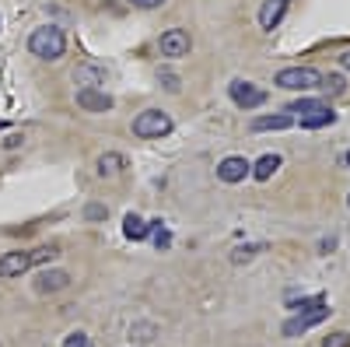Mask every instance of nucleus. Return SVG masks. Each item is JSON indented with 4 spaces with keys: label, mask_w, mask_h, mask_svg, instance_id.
Wrapping results in <instances>:
<instances>
[{
    "label": "nucleus",
    "mask_w": 350,
    "mask_h": 347,
    "mask_svg": "<svg viewBox=\"0 0 350 347\" xmlns=\"http://www.w3.org/2000/svg\"><path fill=\"white\" fill-rule=\"evenodd\" d=\"M319 81H323V74L315 67H284L273 77V84L284 92H312V88H319Z\"/></svg>",
    "instance_id": "obj_3"
},
{
    "label": "nucleus",
    "mask_w": 350,
    "mask_h": 347,
    "mask_svg": "<svg viewBox=\"0 0 350 347\" xmlns=\"http://www.w3.org/2000/svg\"><path fill=\"white\" fill-rule=\"evenodd\" d=\"M105 67H98V64H77L74 67V81L81 84V88H102L105 84Z\"/></svg>",
    "instance_id": "obj_10"
},
{
    "label": "nucleus",
    "mask_w": 350,
    "mask_h": 347,
    "mask_svg": "<svg viewBox=\"0 0 350 347\" xmlns=\"http://www.w3.org/2000/svg\"><path fill=\"white\" fill-rule=\"evenodd\" d=\"M28 53L39 56V60L56 64V60H60V56L67 53V36H64V28H56V25L36 28V32L28 36Z\"/></svg>",
    "instance_id": "obj_1"
},
{
    "label": "nucleus",
    "mask_w": 350,
    "mask_h": 347,
    "mask_svg": "<svg viewBox=\"0 0 350 347\" xmlns=\"http://www.w3.org/2000/svg\"><path fill=\"white\" fill-rule=\"evenodd\" d=\"M319 88H323L326 95H343V92H347V81H343L340 74H326L323 81H319Z\"/></svg>",
    "instance_id": "obj_18"
},
{
    "label": "nucleus",
    "mask_w": 350,
    "mask_h": 347,
    "mask_svg": "<svg viewBox=\"0 0 350 347\" xmlns=\"http://www.w3.org/2000/svg\"><path fill=\"white\" fill-rule=\"evenodd\" d=\"M95 168H98L102 179H112V176H120V172L126 168V158H123L120 151H105V155L95 162Z\"/></svg>",
    "instance_id": "obj_14"
},
{
    "label": "nucleus",
    "mask_w": 350,
    "mask_h": 347,
    "mask_svg": "<svg viewBox=\"0 0 350 347\" xmlns=\"http://www.w3.org/2000/svg\"><path fill=\"white\" fill-rule=\"evenodd\" d=\"M28 270H32V253L14 249V253L0 256V277H21V274H28Z\"/></svg>",
    "instance_id": "obj_8"
},
{
    "label": "nucleus",
    "mask_w": 350,
    "mask_h": 347,
    "mask_svg": "<svg viewBox=\"0 0 350 347\" xmlns=\"http://www.w3.org/2000/svg\"><path fill=\"white\" fill-rule=\"evenodd\" d=\"M189 49H193V39L186 28H168L158 39V53L168 56V60H183V56H189Z\"/></svg>",
    "instance_id": "obj_5"
},
{
    "label": "nucleus",
    "mask_w": 350,
    "mask_h": 347,
    "mask_svg": "<svg viewBox=\"0 0 350 347\" xmlns=\"http://www.w3.org/2000/svg\"><path fill=\"white\" fill-rule=\"evenodd\" d=\"M249 172H252V165H249L245 158L231 155V158H224V162L217 165V179H221V183H242Z\"/></svg>",
    "instance_id": "obj_9"
},
{
    "label": "nucleus",
    "mask_w": 350,
    "mask_h": 347,
    "mask_svg": "<svg viewBox=\"0 0 350 347\" xmlns=\"http://www.w3.org/2000/svg\"><path fill=\"white\" fill-rule=\"evenodd\" d=\"M228 95H231V102H235L239 109H245V112H252V109H259L262 102H267V92L256 88L252 81H242V77H235V81L228 84Z\"/></svg>",
    "instance_id": "obj_4"
},
{
    "label": "nucleus",
    "mask_w": 350,
    "mask_h": 347,
    "mask_svg": "<svg viewBox=\"0 0 350 347\" xmlns=\"http://www.w3.org/2000/svg\"><path fill=\"white\" fill-rule=\"evenodd\" d=\"M347 165H350V151H347Z\"/></svg>",
    "instance_id": "obj_32"
},
{
    "label": "nucleus",
    "mask_w": 350,
    "mask_h": 347,
    "mask_svg": "<svg viewBox=\"0 0 350 347\" xmlns=\"http://www.w3.org/2000/svg\"><path fill=\"white\" fill-rule=\"evenodd\" d=\"M77 105L84 112H109L116 102L105 88H77Z\"/></svg>",
    "instance_id": "obj_7"
},
{
    "label": "nucleus",
    "mask_w": 350,
    "mask_h": 347,
    "mask_svg": "<svg viewBox=\"0 0 350 347\" xmlns=\"http://www.w3.org/2000/svg\"><path fill=\"white\" fill-rule=\"evenodd\" d=\"M323 347H350V333L336 330V333H329V337L323 340Z\"/></svg>",
    "instance_id": "obj_24"
},
{
    "label": "nucleus",
    "mask_w": 350,
    "mask_h": 347,
    "mask_svg": "<svg viewBox=\"0 0 350 347\" xmlns=\"http://www.w3.org/2000/svg\"><path fill=\"white\" fill-rule=\"evenodd\" d=\"M123 235L130 239V242H144L151 235V221H144L140 214H126V221H123Z\"/></svg>",
    "instance_id": "obj_15"
},
{
    "label": "nucleus",
    "mask_w": 350,
    "mask_h": 347,
    "mask_svg": "<svg viewBox=\"0 0 350 347\" xmlns=\"http://www.w3.org/2000/svg\"><path fill=\"white\" fill-rule=\"evenodd\" d=\"M158 81L165 84V88H168V92H179V77H175L172 70H165V74H158Z\"/></svg>",
    "instance_id": "obj_25"
},
{
    "label": "nucleus",
    "mask_w": 350,
    "mask_h": 347,
    "mask_svg": "<svg viewBox=\"0 0 350 347\" xmlns=\"http://www.w3.org/2000/svg\"><path fill=\"white\" fill-rule=\"evenodd\" d=\"M340 64H343V67H347V70H350V49H347V53H343V56H340Z\"/></svg>",
    "instance_id": "obj_30"
},
{
    "label": "nucleus",
    "mask_w": 350,
    "mask_h": 347,
    "mask_svg": "<svg viewBox=\"0 0 350 347\" xmlns=\"http://www.w3.org/2000/svg\"><path fill=\"white\" fill-rule=\"evenodd\" d=\"M298 123L305 127V130H319V127H329V123H336V112L326 105V102H319L312 112H305V116H298Z\"/></svg>",
    "instance_id": "obj_12"
},
{
    "label": "nucleus",
    "mask_w": 350,
    "mask_h": 347,
    "mask_svg": "<svg viewBox=\"0 0 350 347\" xmlns=\"http://www.w3.org/2000/svg\"><path fill=\"white\" fill-rule=\"evenodd\" d=\"M4 127H8V123H4V120H0V130H4Z\"/></svg>",
    "instance_id": "obj_31"
},
{
    "label": "nucleus",
    "mask_w": 350,
    "mask_h": 347,
    "mask_svg": "<svg viewBox=\"0 0 350 347\" xmlns=\"http://www.w3.org/2000/svg\"><path fill=\"white\" fill-rule=\"evenodd\" d=\"M84 214H88V221H102L109 211H105L102 204H88V211H84Z\"/></svg>",
    "instance_id": "obj_27"
},
{
    "label": "nucleus",
    "mask_w": 350,
    "mask_h": 347,
    "mask_svg": "<svg viewBox=\"0 0 350 347\" xmlns=\"http://www.w3.org/2000/svg\"><path fill=\"white\" fill-rule=\"evenodd\" d=\"M347 204H350V200H347Z\"/></svg>",
    "instance_id": "obj_33"
},
{
    "label": "nucleus",
    "mask_w": 350,
    "mask_h": 347,
    "mask_svg": "<svg viewBox=\"0 0 350 347\" xmlns=\"http://www.w3.org/2000/svg\"><path fill=\"white\" fill-rule=\"evenodd\" d=\"M64 347H92V340H88L84 333H70V337L64 340Z\"/></svg>",
    "instance_id": "obj_26"
},
{
    "label": "nucleus",
    "mask_w": 350,
    "mask_h": 347,
    "mask_svg": "<svg viewBox=\"0 0 350 347\" xmlns=\"http://www.w3.org/2000/svg\"><path fill=\"white\" fill-rule=\"evenodd\" d=\"M329 316V309H326V302H319V305H312V309H301L295 320H287L284 323V337H298V333H305V330H312V326H319Z\"/></svg>",
    "instance_id": "obj_6"
},
{
    "label": "nucleus",
    "mask_w": 350,
    "mask_h": 347,
    "mask_svg": "<svg viewBox=\"0 0 350 347\" xmlns=\"http://www.w3.org/2000/svg\"><path fill=\"white\" fill-rule=\"evenodd\" d=\"M291 123H295V116L291 112H277V116H256L252 120V130L262 133V130H287Z\"/></svg>",
    "instance_id": "obj_16"
},
{
    "label": "nucleus",
    "mask_w": 350,
    "mask_h": 347,
    "mask_svg": "<svg viewBox=\"0 0 350 347\" xmlns=\"http://www.w3.org/2000/svg\"><path fill=\"white\" fill-rule=\"evenodd\" d=\"M56 256H60V253H56V246H42V249L32 253V267L36 264H49V259H56Z\"/></svg>",
    "instance_id": "obj_23"
},
{
    "label": "nucleus",
    "mask_w": 350,
    "mask_h": 347,
    "mask_svg": "<svg viewBox=\"0 0 350 347\" xmlns=\"http://www.w3.org/2000/svg\"><path fill=\"white\" fill-rule=\"evenodd\" d=\"M133 8H140V11H151V8H161L165 0H130Z\"/></svg>",
    "instance_id": "obj_28"
},
{
    "label": "nucleus",
    "mask_w": 350,
    "mask_h": 347,
    "mask_svg": "<svg viewBox=\"0 0 350 347\" xmlns=\"http://www.w3.org/2000/svg\"><path fill=\"white\" fill-rule=\"evenodd\" d=\"M70 284V274L67 270H42L39 281H36V292L39 295H53V292H64Z\"/></svg>",
    "instance_id": "obj_11"
},
{
    "label": "nucleus",
    "mask_w": 350,
    "mask_h": 347,
    "mask_svg": "<svg viewBox=\"0 0 350 347\" xmlns=\"http://www.w3.org/2000/svg\"><path fill=\"white\" fill-rule=\"evenodd\" d=\"M151 235H154V246L158 249H168L172 246V235H168V228H161V221H151Z\"/></svg>",
    "instance_id": "obj_20"
},
{
    "label": "nucleus",
    "mask_w": 350,
    "mask_h": 347,
    "mask_svg": "<svg viewBox=\"0 0 350 347\" xmlns=\"http://www.w3.org/2000/svg\"><path fill=\"white\" fill-rule=\"evenodd\" d=\"M315 105H319V99H298V102H291V105H287V112H291V116H295V120H298V116L312 112Z\"/></svg>",
    "instance_id": "obj_19"
},
{
    "label": "nucleus",
    "mask_w": 350,
    "mask_h": 347,
    "mask_svg": "<svg viewBox=\"0 0 350 347\" xmlns=\"http://www.w3.org/2000/svg\"><path fill=\"white\" fill-rule=\"evenodd\" d=\"M130 337H133L137 344H148V340H154V326H151V323H140V326L130 330Z\"/></svg>",
    "instance_id": "obj_21"
},
{
    "label": "nucleus",
    "mask_w": 350,
    "mask_h": 347,
    "mask_svg": "<svg viewBox=\"0 0 350 347\" xmlns=\"http://www.w3.org/2000/svg\"><path fill=\"white\" fill-rule=\"evenodd\" d=\"M277 168H280V155H262V158L252 165V176H256L259 183H267Z\"/></svg>",
    "instance_id": "obj_17"
},
{
    "label": "nucleus",
    "mask_w": 350,
    "mask_h": 347,
    "mask_svg": "<svg viewBox=\"0 0 350 347\" xmlns=\"http://www.w3.org/2000/svg\"><path fill=\"white\" fill-rule=\"evenodd\" d=\"M287 11V0H262V8H259V28H267V32H273V28L280 25Z\"/></svg>",
    "instance_id": "obj_13"
},
{
    "label": "nucleus",
    "mask_w": 350,
    "mask_h": 347,
    "mask_svg": "<svg viewBox=\"0 0 350 347\" xmlns=\"http://www.w3.org/2000/svg\"><path fill=\"white\" fill-rule=\"evenodd\" d=\"M18 144H21V133H11V137L4 140V148H18Z\"/></svg>",
    "instance_id": "obj_29"
},
{
    "label": "nucleus",
    "mask_w": 350,
    "mask_h": 347,
    "mask_svg": "<svg viewBox=\"0 0 350 347\" xmlns=\"http://www.w3.org/2000/svg\"><path fill=\"white\" fill-rule=\"evenodd\" d=\"M262 246H239L235 253H231V264H245V259H252Z\"/></svg>",
    "instance_id": "obj_22"
},
{
    "label": "nucleus",
    "mask_w": 350,
    "mask_h": 347,
    "mask_svg": "<svg viewBox=\"0 0 350 347\" xmlns=\"http://www.w3.org/2000/svg\"><path fill=\"white\" fill-rule=\"evenodd\" d=\"M168 133H172V116L165 109H144L133 120V137H140V140H158Z\"/></svg>",
    "instance_id": "obj_2"
}]
</instances>
